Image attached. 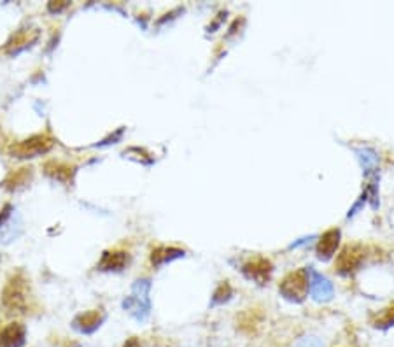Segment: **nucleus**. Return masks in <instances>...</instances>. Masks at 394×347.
<instances>
[{
	"instance_id": "1",
	"label": "nucleus",
	"mask_w": 394,
	"mask_h": 347,
	"mask_svg": "<svg viewBox=\"0 0 394 347\" xmlns=\"http://www.w3.org/2000/svg\"><path fill=\"white\" fill-rule=\"evenodd\" d=\"M151 281L149 279H139L133 284L132 293L130 297H126V300L123 302V309L128 312L130 316L137 319V321H146L151 314Z\"/></svg>"
},
{
	"instance_id": "10",
	"label": "nucleus",
	"mask_w": 394,
	"mask_h": 347,
	"mask_svg": "<svg viewBox=\"0 0 394 347\" xmlns=\"http://www.w3.org/2000/svg\"><path fill=\"white\" fill-rule=\"evenodd\" d=\"M184 256V251L176 249V247H160V249H154L151 254V261L153 265L160 267V265L167 263V261L177 260V258Z\"/></svg>"
},
{
	"instance_id": "15",
	"label": "nucleus",
	"mask_w": 394,
	"mask_h": 347,
	"mask_svg": "<svg viewBox=\"0 0 394 347\" xmlns=\"http://www.w3.org/2000/svg\"><path fill=\"white\" fill-rule=\"evenodd\" d=\"M294 347H324V342L319 339V337L307 335V337H301Z\"/></svg>"
},
{
	"instance_id": "7",
	"label": "nucleus",
	"mask_w": 394,
	"mask_h": 347,
	"mask_svg": "<svg viewBox=\"0 0 394 347\" xmlns=\"http://www.w3.org/2000/svg\"><path fill=\"white\" fill-rule=\"evenodd\" d=\"M104 319H105L104 312H98V311L84 312V314H79L77 318L74 319L72 326H74V330H77L79 333H93L100 328Z\"/></svg>"
},
{
	"instance_id": "9",
	"label": "nucleus",
	"mask_w": 394,
	"mask_h": 347,
	"mask_svg": "<svg viewBox=\"0 0 394 347\" xmlns=\"http://www.w3.org/2000/svg\"><path fill=\"white\" fill-rule=\"evenodd\" d=\"M244 272L249 279L259 282V284H265L270 279V274H272V265L266 260H263V258H259V260L249 261L244 267Z\"/></svg>"
},
{
	"instance_id": "8",
	"label": "nucleus",
	"mask_w": 394,
	"mask_h": 347,
	"mask_svg": "<svg viewBox=\"0 0 394 347\" xmlns=\"http://www.w3.org/2000/svg\"><path fill=\"white\" fill-rule=\"evenodd\" d=\"M338 242H340V230H328L323 237H321L319 244H317V256L323 261H328L333 258L335 251H337Z\"/></svg>"
},
{
	"instance_id": "6",
	"label": "nucleus",
	"mask_w": 394,
	"mask_h": 347,
	"mask_svg": "<svg viewBox=\"0 0 394 347\" xmlns=\"http://www.w3.org/2000/svg\"><path fill=\"white\" fill-rule=\"evenodd\" d=\"M26 342V328L22 323H11L0 332V347H23Z\"/></svg>"
},
{
	"instance_id": "2",
	"label": "nucleus",
	"mask_w": 394,
	"mask_h": 347,
	"mask_svg": "<svg viewBox=\"0 0 394 347\" xmlns=\"http://www.w3.org/2000/svg\"><path fill=\"white\" fill-rule=\"evenodd\" d=\"M280 295L286 300L300 304L305 300V297L308 295V275L307 270H298L293 274L287 275L280 284Z\"/></svg>"
},
{
	"instance_id": "4",
	"label": "nucleus",
	"mask_w": 394,
	"mask_h": 347,
	"mask_svg": "<svg viewBox=\"0 0 394 347\" xmlns=\"http://www.w3.org/2000/svg\"><path fill=\"white\" fill-rule=\"evenodd\" d=\"M4 305L9 312H23L26 307V284L20 277L9 281L4 291Z\"/></svg>"
},
{
	"instance_id": "13",
	"label": "nucleus",
	"mask_w": 394,
	"mask_h": 347,
	"mask_svg": "<svg viewBox=\"0 0 394 347\" xmlns=\"http://www.w3.org/2000/svg\"><path fill=\"white\" fill-rule=\"evenodd\" d=\"M46 172L50 174L51 178H54L56 181H63L68 183L70 181V176L74 174V169H70L68 165H63V163H47L46 165Z\"/></svg>"
},
{
	"instance_id": "12",
	"label": "nucleus",
	"mask_w": 394,
	"mask_h": 347,
	"mask_svg": "<svg viewBox=\"0 0 394 347\" xmlns=\"http://www.w3.org/2000/svg\"><path fill=\"white\" fill-rule=\"evenodd\" d=\"M37 36H39V32L30 29H25L22 30V32L16 33V36L13 37L11 43H9V47H13L11 53H18V51L23 49V47L30 46V43H33V40L37 39Z\"/></svg>"
},
{
	"instance_id": "11",
	"label": "nucleus",
	"mask_w": 394,
	"mask_h": 347,
	"mask_svg": "<svg viewBox=\"0 0 394 347\" xmlns=\"http://www.w3.org/2000/svg\"><path fill=\"white\" fill-rule=\"evenodd\" d=\"M126 261H128L126 253H105L104 256H102L98 268H100V270H121L126 265Z\"/></svg>"
},
{
	"instance_id": "3",
	"label": "nucleus",
	"mask_w": 394,
	"mask_h": 347,
	"mask_svg": "<svg viewBox=\"0 0 394 347\" xmlns=\"http://www.w3.org/2000/svg\"><path fill=\"white\" fill-rule=\"evenodd\" d=\"M51 148H53V139L47 137V135H36V137H30L26 141L11 146L9 151L16 158H36V156L50 151Z\"/></svg>"
},
{
	"instance_id": "16",
	"label": "nucleus",
	"mask_w": 394,
	"mask_h": 347,
	"mask_svg": "<svg viewBox=\"0 0 394 347\" xmlns=\"http://www.w3.org/2000/svg\"><path fill=\"white\" fill-rule=\"evenodd\" d=\"M68 6V2H63V4H54V2H51L50 4V11L51 13H58V11H61L63 8H67Z\"/></svg>"
},
{
	"instance_id": "14",
	"label": "nucleus",
	"mask_w": 394,
	"mask_h": 347,
	"mask_svg": "<svg viewBox=\"0 0 394 347\" xmlns=\"http://www.w3.org/2000/svg\"><path fill=\"white\" fill-rule=\"evenodd\" d=\"M359 260H361V256H356V247H349V249L344 251V254L340 256V261H338V265H340V272L342 274H347V272H352L356 267H358Z\"/></svg>"
},
{
	"instance_id": "17",
	"label": "nucleus",
	"mask_w": 394,
	"mask_h": 347,
	"mask_svg": "<svg viewBox=\"0 0 394 347\" xmlns=\"http://www.w3.org/2000/svg\"><path fill=\"white\" fill-rule=\"evenodd\" d=\"M123 347H142V346H140V342L137 339H130V340H126Z\"/></svg>"
},
{
	"instance_id": "5",
	"label": "nucleus",
	"mask_w": 394,
	"mask_h": 347,
	"mask_svg": "<svg viewBox=\"0 0 394 347\" xmlns=\"http://www.w3.org/2000/svg\"><path fill=\"white\" fill-rule=\"evenodd\" d=\"M308 275V291H310L312 298L317 302H328L333 298V284L330 279L321 275L319 272H315L314 268H305Z\"/></svg>"
}]
</instances>
